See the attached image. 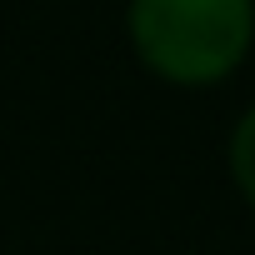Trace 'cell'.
<instances>
[{"label":"cell","mask_w":255,"mask_h":255,"mask_svg":"<svg viewBox=\"0 0 255 255\" xmlns=\"http://www.w3.org/2000/svg\"><path fill=\"white\" fill-rule=\"evenodd\" d=\"M125 30L145 70L170 85L225 80L255 40V0H130Z\"/></svg>","instance_id":"cell-1"},{"label":"cell","mask_w":255,"mask_h":255,"mask_svg":"<svg viewBox=\"0 0 255 255\" xmlns=\"http://www.w3.org/2000/svg\"><path fill=\"white\" fill-rule=\"evenodd\" d=\"M225 160H230V180H235V190H240L245 205L255 210V105L240 110L235 130H230V145H225Z\"/></svg>","instance_id":"cell-2"}]
</instances>
